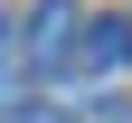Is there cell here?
Returning <instances> with one entry per match:
<instances>
[{"label": "cell", "instance_id": "cell-1", "mask_svg": "<svg viewBox=\"0 0 132 123\" xmlns=\"http://www.w3.org/2000/svg\"><path fill=\"white\" fill-rule=\"evenodd\" d=\"M76 66H85V76L132 66V10H94V19H85V38H76Z\"/></svg>", "mask_w": 132, "mask_h": 123}, {"label": "cell", "instance_id": "cell-2", "mask_svg": "<svg viewBox=\"0 0 132 123\" xmlns=\"http://www.w3.org/2000/svg\"><path fill=\"white\" fill-rule=\"evenodd\" d=\"M19 38H28V57L57 76V66H76V38H85V28H76V10H66V0H47V10H28Z\"/></svg>", "mask_w": 132, "mask_h": 123}, {"label": "cell", "instance_id": "cell-3", "mask_svg": "<svg viewBox=\"0 0 132 123\" xmlns=\"http://www.w3.org/2000/svg\"><path fill=\"white\" fill-rule=\"evenodd\" d=\"M0 123H66V114H57V104H10Z\"/></svg>", "mask_w": 132, "mask_h": 123}, {"label": "cell", "instance_id": "cell-4", "mask_svg": "<svg viewBox=\"0 0 132 123\" xmlns=\"http://www.w3.org/2000/svg\"><path fill=\"white\" fill-rule=\"evenodd\" d=\"M19 66V19H0V76Z\"/></svg>", "mask_w": 132, "mask_h": 123}]
</instances>
